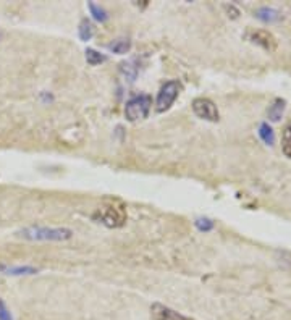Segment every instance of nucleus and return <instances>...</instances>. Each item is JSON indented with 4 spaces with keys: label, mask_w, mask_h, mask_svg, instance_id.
<instances>
[{
    "label": "nucleus",
    "mask_w": 291,
    "mask_h": 320,
    "mask_svg": "<svg viewBox=\"0 0 291 320\" xmlns=\"http://www.w3.org/2000/svg\"><path fill=\"white\" fill-rule=\"evenodd\" d=\"M249 39L253 40L254 44L261 45L262 49H265V51H275L277 49V39L275 36L272 34V32L265 31V29H257V31H253L251 34H249Z\"/></svg>",
    "instance_id": "nucleus-7"
},
{
    "label": "nucleus",
    "mask_w": 291,
    "mask_h": 320,
    "mask_svg": "<svg viewBox=\"0 0 291 320\" xmlns=\"http://www.w3.org/2000/svg\"><path fill=\"white\" fill-rule=\"evenodd\" d=\"M257 18H261L262 21H277L280 18V15L275 12V10H272V8H267V7H264L261 8L259 12H257Z\"/></svg>",
    "instance_id": "nucleus-16"
},
{
    "label": "nucleus",
    "mask_w": 291,
    "mask_h": 320,
    "mask_svg": "<svg viewBox=\"0 0 291 320\" xmlns=\"http://www.w3.org/2000/svg\"><path fill=\"white\" fill-rule=\"evenodd\" d=\"M152 107V97L147 94H139L131 97L124 105V117L128 121H139L147 118Z\"/></svg>",
    "instance_id": "nucleus-3"
},
{
    "label": "nucleus",
    "mask_w": 291,
    "mask_h": 320,
    "mask_svg": "<svg viewBox=\"0 0 291 320\" xmlns=\"http://www.w3.org/2000/svg\"><path fill=\"white\" fill-rule=\"evenodd\" d=\"M281 149L288 159H291V121H288L281 131Z\"/></svg>",
    "instance_id": "nucleus-12"
},
{
    "label": "nucleus",
    "mask_w": 291,
    "mask_h": 320,
    "mask_svg": "<svg viewBox=\"0 0 291 320\" xmlns=\"http://www.w3.org/2000/svg\"><path fill=\"white\" fill-rule=\"evenodd\" d=\"M130 49H131V40L128 37H118L109 44V51L118 55H124L127 52H130Z\"/></svg>",
    "instance_id": "nucleus-9"
},
{
    "label": "nucleus",
    "mask_w": 291,
    "mask_h": 320,
    "mask_svg": "<svg viewBox=\"0 0 291 320\" xmlns=\"http://www.w3.org/2000/svg\"><path fill=\"white\" fill-rule=\"evenodd\" d=\"M94 218L109 228H121L127 223V207L118 199H104L102 206L94 213Z\"/></svg>",
    "instance_id": "nucleus-1"
},
{
    "label": "nucleus",
    "mask_w": 291,
    "mask_h": 320,
    "mask_svg": "<svg viewBox=\"0 0 291 320\" xmlns=\"http://www.w3.org/2000/svg\"><path fill=\"white\" fill-rule=\"evenodd\" d=\"M283 110H285V101L283 99H275V102L269 107L267 115L272 121H278L281 118V115H283Z\"/></svg>",
    "instance_id": "nucleus-13"
},
{
    "label": "nucleus",
    "mask_w": 291,
    "mask_h": 320,
    "mask_svg": "<svg viewBox=\"0 0 291 320\" xmlns=\"http://www.w3.org/2000/svg\"><path fill=\"white\" fill-rule=\"evenodd\" d=\"M193 112L197 118L205 120V121H219L220 115L217 110V105H215L211 99L207 97H197L193 101Z\"/></svg>",
    "instance_id": "nucleus-5"
},
{
    "label": "nucleus",
    "mask_w": 291,
    "mask_h": 320,
    "mask_svg": "<svg viewBox=\"0 0 291 320\" xmlns=\"http://www.w3.org/2000/svg\"><path fill=\"white\" fill-rule=\"evenodd\" d=\"M85 54H86V62L89 65H93V67H96V65H101V63H104L107 60V57L104 54L94 51V49H88Z\"/></svg>",
    "instance_id": "nucleus-15"
},
{
    "label": "nucleus",
    "mask_w": 291,
    "mask_h": 320,
    "mask_svg": "<svg viewBox=\"0 0 291 320\" xmlns=\"http://www.w3.org/2000/svg\"><path fill=\"white\" fill-rule=\"evenodd\" d=\"M151 317L152 320H193L191 317H186L177 310H173L167 306L160 304V302H155L151 307Z\"/></svg>",
    "instance_id": "nucleus-6"
},
{
    "label": "nucleus",
    "mask_w": 291,
    "mask_h": 320,
    "mask_svg": "<svg viewBox=\"0 0 291 320\" xmlns=\"http://www.w3.org/2000/svg\"><path fill=\"white\" fill-rule=\"evenodd\" d=\"M120 75L123 76L124 81H128V83H135V79L138 78V68L135 67V63L123 62L120 63Z\"/></svg>",
    "instance_id": "nucleus-10"
},
{
    "label": "nucleus",
    "mask_w": 291,
    "mask_h": 320,
    "mask_svg": "<svg viewBox=\"0 0 291 320\" xmlns=\"http://www.w3.org/2000/svg\"><path fill=\"white\" fill-rule=\"evenodd\" d=\"M0 320H13L12 312L8 310V307L5 306V302L0 299Z\"/></svg>",
    "instance_id": "nucleus-19"
},
{
    "label": "nucleus",
    "mask_w": 291,
    "mask_h": 320,
    "mask_svg": "<svg viewBox=\"0 0 291 320\" xmlns=\"http://www.w3.org/2000/svg\"><path fill=\"white\" fill-rule=\"evenodd\" d=\"M78 36H79V39L82 40V42H88V40L93 39V36H94V24L91 23L88 18L81 20L79 28H78Z\"/></svg>",
    "instance_id": "nucleus-11"
},
{
    "label": "nucleus",
    "mask_w": 291,
    "mask_h": 320,
    "mask_svg": "<svg viewBox=\"0 0 291 320\" xmlns=\"http://www.w3.org/2000/svg\"><path fill=\"white\" fill-rule=\"evenodd\" d=\"M259 134H261V138L264 139V143H265V144H269V146L273 144V131H272V128L267 125V123H262V125H261V128H259Z\"/></svg>",
    "instance_id": "nucleus-17"
},
{
    "label": "nucleus",
    "mask_w": 291,
    "mask_h": 320,
    "mask_svg": "<svg viewBox=\"0 0 291 320\" xmlns=\"http://www.w3.org/2000/svg\"><path fill=\"white\" fill-rule=\"evenodd\" d=\"M18 236L29 241H66V240H71L73 232L68 228L29 226L18 232Z\"/></svg>",
    "instance_id": "nucleus-2"
},
{
    "label": "nucleus",
    "mask_w": 291,
    "mask_h": 320,
    "mask_svg": "<svg viewBox=\"0 0 291 320\" xmlns=\"http://www.w3.org/2000/svg\"><path fill=\"white\" fill-rule=\"evenodd\" d=\"M0 272L5 275L20 277V275H36L39 268L32 265H0Z\"/></svg>",
    "instance_id": "nucleus-8"
},
{
    "label": "nucleus",
    "mask_w": 291,
    "mask_h": 320,
    "mask_svg": "<svg viewBox=\"0 0 291 320\" xmlns=\"http://www.w3.org/2000/svg\"><path fill=\"white\" fill-rule=\"evenodd\" d=\"M88 8H89L91 15L94 16V20H97L99 23H105L107 20H109V13H107V10H105V8H102L101 5H97L94 2H89Z\"/></svg>",
    "instance_id": "nucleus-14"
},
{
    "label": "nucleus",
    "mask_w": 291,
    "mask_h": 320,
    "mask_svg": "<svg viewBox=\"0 0 291 320\" xmlns=\"http://www.w3.org/2000/svg\"><path fill=\"white\" fill-rule=\"evenodd\" d=\"M196 226L199 232H211V230L214 228V221L209 220V218H196Z\"/></svg>",
    "instance_id": "nucleus-18"
},
{
    "label": "nucleus",
    "mask_w": 291,
    "mask_h": 320,
    "mask_svg": "<svg viewBox=\"0 0 291 320\" xmlns=\"http://www.w3.org/2000/svg\"><path fill=\"white\" fill-rule=\"evenodd\" d=\"M181 91V84L178 81H167L159 91V96H157V101H155V110L157 112H167L170 107L173 105V102L178 99Z\"/></svg>",
    "instance_id": "nucleus-4"
}]
</instances>
